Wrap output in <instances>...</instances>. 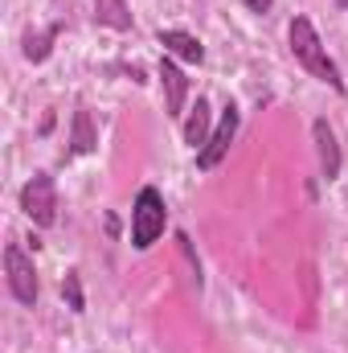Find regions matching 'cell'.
<instances>
[{
	"label": "cell",
	"mask_w": 348,
	"mask_h": 353,
	"mask_svg": "<svg viewBox=\"0 0 348 353\" xmlns=\"http://www.w3.org/2000/svg\"><path fill=\"white\" fill-rule=\"evenodd\" d=\"M287 41H291V54H295V62L316 79V83H324V87H332L336 94H348V83L345 74H340V66L332 62V54H328V46L320 41V33H316V25H312V17H303V12H295L291 17V25H287Z\"/></svg>",
	"instance_id": "1"
},
{
	"label": "cell",
	"mask_w": 348,
	"mask_h": 353,
	"mask_svg": "<svg viewBox=\"0 0 348 353\" xmlns=\"http://www.w3.org/2000/svg\"><path fill=\"white\" fill-rule=\"evenodd\" d=\"M168 226V205H164V193L156 185H144L131 201V247L135 251H152L160 243Z\"/></svg>",
	"instance_id": "2"
},
{
	"label": "cell",
	"mask_w": 348,
	"mask_h": 353,
	"mask_svg": "<svg viewBox=\"0 0 348 353\" xmlns=\"http://www.w3.org/2000/svg\"><path fill=\"white\" fill-rule=\"evenodd\" d=\"M4 283H8V296L21 304V308H37V267L25 255L21 243H8L4 247Z\"/></svg>",
	"instance_id": "3"
},
{
	"label": "cell",
	"mask_w": 348,
	"mask_h": 353,
	"mask_svg": "<svg viewBox=\"0 0 348 353\" xmlns=\"http://www.w3.org/2000/svg\"><path fill=\"white\" fill-rule=\"evenodd\" d=\"M21 214L33 226H41V230H50L58 222V185H54L50 173H33L25 181V189H21Z\"/></svg>",
	"instance_id": "4"
},
{
	"label": "cell",
	"mask_w": 348,
	"mask_h": 353,
	"mask_svg": "<svg viewBox=\"0 0 348 353\" xmlns=\"http://www.w3.org/2000/svg\"><path fill=\"white\" fill-rule=\"evenodd\" d=\"M238 123H242V111L234 107V103H226V111L217 115V123H213V136H209V144L197 152V169H217L221 161H226V152H230V144H234V136H238Z\"/></svg>",
	"instance_id": "5"
},
{
	"label": "cell",
	"mask_w": 348,
	"mask_h": 353,
	"mask_svg": "<svg viewBox=\"0 0 348 353\" xmlns=\"http://www.w3.org/2000/svg\"><path fill=\"white\" fill-rule=\"evenodd\" d=\"M312 140H316V157H320V176L324 181H336L340 169H345V157H340V140L332 132L328 119H316L312 123Z\"/></svg>",
	"instance_id": "6"
},
{
	"label": "cell",
	"mask_w": 348,
	"mask_h": 353,
	"mask_svg": "<svg viewBox=\"0 0 348 353\" xmlns=\"http://www.w3.org/2000/svg\"><path fill=\"white\" fill-rule=\"evenodd\" d=\"M156 79H160V87H164V111H168L173 119H180V115H184V103H188V79H184V70L164 54Z\"/></svg>",
	"instance_id": "7"
},
{
	"label": "cell",
	"mask_w": 348,
	"mask_h": 353,
	"mask_svg": "<svg viewBox=\"0 0 348 353\" xmlns=\"http://www.w3.org/2000/svg\"><path fill=\"white\" fill-rule=\"evenodd\" d=\"M180 136H184V144H188L193 152H201V148L209 144V136H213V107H209L205 94H197V103L184 111V128H180Z\"/></svg>",
	"instance_id": "8"
},
{
	"label": "cell",
	"mask_w": 348,
	"mask_h": 353,
	"mask_svg": "<svg viewBox=\"0 0 348 353\" xmlns=\"http://www.w3.org/2000/svg\"><path fill=\"white\" fill-rule=\"evenodd\" d=\"M160 46H164L168 58H180L188 66H201L205 62V46L193 33H184V29H160Z\"/></svg>",
	"instance_id": "9"
},
{
	"label": "cell",
	"mask_w": 348,
	"mask_h": 353,
	"mask_svg": "<svg viewBox=\"0 0 348 353\" xmlns=\"http://www.w3.org/2000/svg\"><path fill=\"white\" fill-rule=\"evenodd\" d=\"M94 144H98V136H94L90 111L78 107L74 111V132H70V157H87V152H94Z\"/></svg>",
	"instance_id": "10"
},
{
	"label": "cell",
	"mask_w": 348,
	"mask_h": 353,
	"mask_svg": "<svg viewBox=\"0 0 348 353\" xmlns=\"http://www.w3.org/2000/svg\"><path fill=\"white\" fill-rule=\"evenodd\" d=\"M58 33H62V25H50V29H41V33H33V29H29V33H25V41H21V46H25L21 54H25L29 62H45V58L54 54Z\"/></svg>",
	"instance_id": "11"
},
{
	"label": "cell",
	"mask_w": 348,
	"mask_h": 353,
	"mask_svg": "<svg viewBox=\"0 0 348 353\" xmlns=\"http://www.w3.org/2000/svg\"><path fill=\"white\" fill-rule=\"evenodd\" d=\"M94 21L107 29H131V8L127 0H94Z\"/></svg>",
	"instance_id": "12"
},
{
	"label": "cell",
	"mask_w": 348,
	"mask_h": 353,
	"mask_svg": "<svg viewBox=\"0 0 348 353\" xmlns=\"http://www.w3.org/2000/svg\"><path fill=\"white\" fill-rule=\"evenodd\" d=\"M62 296H66L70 312H87V300H83V279H78V271H66V279H62Z\"/></svg>",
	"instance_id": "13"
},
{
	"label": "cell",
	"mask_w": 348,
	"mask_h": 353,
	"mask_svg": "<svg viewBox=\"0 0 348 353\" xmlns=\"http://www.w3.org/2000/svg\"><path fill=\"white\" fill-rule=\"evenodd\" d=\"M242 4H246L250 12H270V4H274V0H242Z\"/></svg>",
	"instance_id": "14"
},
{
	"label": "cell",
	"mask_w": 348,
	"mask_h": 353,
	"mask_svg": "<svg viewBox=\"0 0 348 353\" xmlns=\"http://www.w3.org/2000/svg\"><path fill=\"white\" fill-rule=\"evenodd\" d=\"M336 8H345V12H348V0H336Z\"/></svg>",
	"instance_id": "15"
}]
</instances>
